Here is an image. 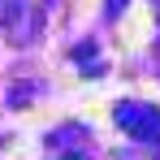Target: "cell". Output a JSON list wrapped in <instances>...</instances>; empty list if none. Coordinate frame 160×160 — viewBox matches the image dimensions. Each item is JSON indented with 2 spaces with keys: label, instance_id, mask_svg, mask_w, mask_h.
I'll return each instance as SVG.
<instances>
[{
  "label": "cell",
  "instance_id": "cell-1",
  "mask_svg": "<svg viewBox=\"0 0 160 160\" xmlns=\"http://www.w3.org/2000/svg\"><path fill=\"white\" fill-rule=\"evenodd\" d=\"M117 121H121L126 130H134V138L160 143V117H156V108H147V104H143V112H134V104H121Z\"/></svg>",
  "mask_w": 160,
  "mask_h": 160
},
{
  "label": "cell",
  "instance_id": "cell-2",
  "mask_svg": "<svg viewBox=\"0 0 160 160\" xmlns=\"http://www.w3.org/2000/svg\"><path fill=\"white\" fill-rule=\"evenodd\" d=\"M121 4H126V0H112V4H108V13H121Z\"/></svg>",
  "mask_w": 160,
  "mask_h": 160
}]
</instances>
